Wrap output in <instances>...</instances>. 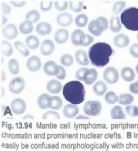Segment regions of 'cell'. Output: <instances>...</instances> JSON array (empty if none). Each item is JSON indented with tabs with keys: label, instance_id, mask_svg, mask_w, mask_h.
I'll list each match as a JSON object with an SVG mask.
<instances>
[{
	"label": "cell",
	"instance_id": "6da1fadb",
	"mask_svg": "<svg viewBox=\"0 0 138 151\" xmlns=\"http://www.w3.org/2000/svg\"><path fill=\"white\" fill-rule=\"evenodd\" d=\"M113 53V49L110 44L98 42L90 47L88 57L93 66L103 68L109 63L110 57Z\"/></svg>",
	"mask_w": 138,
	"mask_h": 151
},
{
	"label": "cell",
	"instance_id": "7a4b0ae2",
	"mask_svg": "<svg viewBox=\"0 0 138 151\" xmlns=\"http://www.w3.org/2000/svg\"><path fill=\"white\" fill-rule=\"evenodd\" d=\"M63 95L66 101L71 104H81L85 99L84 86L78 81H70L63 86Z\"/></svg>",
	"mask_w": 138,
	"mask_h": 151
},
{
	"label": "cell",
	"instance_id": "3957f363",
	"mask_svg": "<svg viewBox=\"0 0 138 151\" xmlns=\"http://www.w3.org/2000/svg\"><path fill=\"white\" fill-rule=\"evenodd\" d=\"M122 24L129 30L138 31V8L131 6L122 11L120 15Z\"/></svg>",
	"mask_w": 138,
	"mask_h": 151
},
{
	"label": "cell",
	"instance_id": "277c9868",
	"mask_svg": "<svg viewBox=\"0 0 138 151\" xmlns=\"http://www.w3.org/2000/svg\"><path fill=\"white\" fill-rule=\"evenodd\" d=\"M102 110L101 103L98 101H86L83 106L84 113L89 116H96L100 114Z\"/></svg>",
	"mask_w": 138,
	"mask_h": 151
},
{
	"label": "cell",
	"instance_id": "5b68a950",
	"mask_svg": "<svg viewBox=\"0 0 138 151\" xmlns=\"http://www.w3.org/2000/svg\"><path fill=\"white\" fill-rule=\"evenodd\" d=\"M25 86L24 79L21 77H16L10 81L9 84V88L10 91L12 93L19 94L24 90Z\"/></svg>",
	"mask_w": 138,
	"mask_h": 151
},
{
	"label": "cell",
	"instance_id": "8992f818",
	"mask_svg": "<svg viewBox=\"0 0 138 151\" xmlns=\"http://www.w3.org/2000/svg\"><path fill=\"white\" fill-rule=\"evenodd\" d=\"M103 78L109 84H114L118 82L119 78L118 71L114 67L109 66L105 70Z\"/></svg>",
	"mask_w": 138,
	"mask_h": 151
},
{
	"label": "cell",
	"instance_id": "52a82bcc",
	"mask_svg": "<svg viewBox=\"0 0 138 151\" xmlns=\"http://www.w3.org/2000/svg\"><path fill=\"white\" fill-rule=\"evenodd\" d=\"M11 110L16 115H21L24 113L27 109L26 103L21 98L14 99L10 105Z\"/></svg>",
	"mask_w": 138,
	"mask_h": 151
},
{
	"label": "cell",
	"instance_id": "ba28073f",
	"mask_svg": "<svg viewBox=\"0 0 138 151\" xmlns=\"http://www.w3.org/2000/svg\"><path fill=\"white\" fill-rule=\"evenodd\" d=\"M88 30L91 34L95 36H101L102 32L104 31L103 25L97 19H93L90 22L88 26Z\"/></svg>",
	"mask_w": 138,
	"mask_h": 151
},
{
	"label": "cell",
	"instance_id": "9c48e42d",
	"mask_svg": "<svg viewBox=\"0 0 138 151\" xmlns=\"http://www.w3.org/2000/svg\"><path fill=\"white\" fill-rule=\"evenodd\" d=\"M2 34L4 37L7 40H13L17 36L19 32L16 25L10 23L3 29Z\"/></svg>",
	"mask_w": 138,
	"mask_h": 151
},
{
	"label": "cell",
	"instance_id": "30bf717a",
	"mask_svg": "<svg viewBox=\"0 0 138 151\" xmlns=\"http://www.w3.org/2000/svg\"><path fill=\"white\" fill-rule=\"evenodd\" d=\"M43 70L47 75L54 76H56L59 73L60 67L55 62L49 60L44 64Z\"/></svg>",
	"mask_w": 138,
	"mask_h": 151
},
{
	"label": "cell",
	"instance_id": "8fae6325",
	"mask_svg": "<svg viewBox=\"0 0 138 151\" xmlns=\"http://www.w3.org/2000/svg\"><path fill=\"white\" fill-rule=\"evenodd\" d=\"M86 34L80 29L75 30L71 34V42L75 46H82L85 39Z\"/></svg>",
	"mask_w": 138,
	"mask_h": 151
},
{
	"label": "cell",
	"instance_id": "7c38bea8",
	"mask_svg": "<svg viewBox=\"0 0 138 151\" xmlns=\"http://www.w3.org/2000/svg\"><path fill=\"white\" fill-rule=\"evenodd\" d=\"M27 66L32 72H36L41 69L42 63L40 58L36 56H32L29 58L27 62Z\"/></svg>",
	"mask_w": 138,
	"mask_h": 151
},
{
	"label": "cell",
	"instance_id": "4fadbf2b",
	"mask_svg": "<svg viewBox=\"0 0 138 151\" xmlns=\"http://www.w3.org/2000/svg\"><path fill=\"white\" fill-rule=\"evenodd\" d=\"M55 44L50 40H44L41 45L40 50L41 54L44 56H49L53 53L55 50Z\"/></svg>",
	"mask_w": 138,
	"mask_h": 151
},
{
	"label": "cell",
	"instance_id": "5bb4252c",
	"mask_svg": "<svg viewBox=\"0 0 138 151\" xmlns=\"http://www.w3.org/2000/svg\"><path fill=\"white\" fill-rule=\"evenodd\" d=\"M113 42L114 44L116 47L123 48L127 47L129 45L130 40L127 35L120 34L114 37Z\"/></svg>",
	"mask_w": 138,
	"mask_h": 151
},
{
	"label": "cell",
	"instance_id": "9a60e30c",
	"mask_svg": "<svg viewBox=\"0 0 138 151\" xmlns=\"http://www.w3.org/2000/svg\"><path fill=\"white\" fill-rule=\"evenodd\" d=\"M79 111V107L76 105L67 104L63 108V113L67 118H73L78 114Z\"/></svg>",
	"mask_w": 138,
	"mask_h": 151
},
{
	"label": "cell",
	"instance_id": "2e32d148",
	"mask_svg": "<svg viewBox=\"0 0 138 151\" xmlns=\"http://www.w3.org/2000/svg\"><path fill=\"white\" fill-rule=\"evenodd\" d=\"M57 23L62 27H68L71 25L73 22V17L69 13H61L57 16Z\"/></svg>",
	"mask_w": 138,
	"mask_h": 151
},
{
	"label": "cell",
	"instance_id": "e0dca14e",
	"mask_svg": "<svg viewBox=\"0 0 138 151\" xmlns=\"http://www.w3.org/2000/svg\"><path fill=\"white\" fill-rule=\"evenodd\" d=\"M62 89V85L60 82L56 79L49 81L47 84V90L52 94H58Z\"/></svg>",
	"mask_w": 138,
	"mask_h": 151
},
{
	"label": "cell",
	"instance_id": "ac0fdd59",
	"mask_svg": "<svg viewBox=\"0 0 138 151\" xmlns=\"http://www.w3.org/2000/svg\"><path fill=\"white\" fill-rule=\"evenodd\" d=\"M51 96L47 93H43L39 96L38 98L37 104L38 106L43 110H46L50 108Z\"/></svg>",
	"mask_w": 138,
	"mask_h": 151
},
{
	"label": "cell",
	"instance_id": "d6986e66",
	"mask_svg": "<svg viewBox=\"0 0 138 151\" xmlns=\"http://www.w3.org/2000/svg\"><path fill=\"white\" fill-rule=\"evenodd\" d=\"M76 62L82 66H86L89 64L90 61L86 52L84 50L79 49L75 54Z\"/></svg>",
	"mask_w": 138,
	"mask_h": 151
},
{
	"label": "cell",
	"instance_id": "ffe728a7",
	"mask_svg": "<svg viewBox=\"0 0 138 151\" xmlns=\"http://www.w3.org/2000/svg\"><path fill=\"white\" fill-rule=\"evenodd\" d=\"M69 32L65 29H60L55 34V40L58 44H64L68 40Z\"/></svg>",
	"mask_w": 138,
	"mask_h": 151
},
{
	"label": "cell",
	"instance_id": "44dd1931",
	"mask_svg": "<svg viewBox=\"0 0 138 151\" xmlns=\"http://www.w3.org/2000/svg\"><path fill=\"white\" fill-rule=\"evenodd\" d=\"M36 31L41 36L50 34L52 32L51 25L47 22H41L36 27Z\"/></svg>",
	"mask_w": 138,
	"mask_h": 151
},
{
	"label": "cell",
	"instance_id": "7402d4cb",
	"mask_svg": "<svg viewBox=\"0 0 138 151\" xmlns=\"http://www.w3.org/2000/svg\"><path fill=\"white\" fill-rule=\"evenodd\" d=\"M122 78L126 82H131L134 80L135 78V72L129 67L124 68L121 71Z\"/></svg>",
	"mask_w": 138,
	"mask_h": 151
},
{
	"label": "cell",
	"instance_id": "603a6c76",
	"mask_svg": "<svg viewBox=\"0 0 138 151\" xmlns=\"http://www.w3.org/2000/svg\"><path fill=\"white\" fill-rule=\"evenodd\" d=\"M111 116L112 119H125L126 117L122 107L119 105L114 106L111 111Z\"/></svg>",
	"mask_w": 138,
	"mask_h": 151
},
{
	"label": "cell",
	"instance_id": "cb8c5ba5",
	"mask_svg": "<svg viewBox=\"0 0 138 151\" xmlns=\"http://www.w3.org/2000/svg\"><path fill=\"white\" fill-rule=\"evenodd\" d=\"M107 90V86L105 82L100 81L93 86V91L97 96H103Z\"/></svg>",
	"mask_w": 138,
	"mask_h": 151
},
{
	"label": "cell",
	"instance_id": "d4e9b609",
	"mask_svg": "<svg viewBox=\"0 0 138 151\" xmlns=\"http://www.w3.org/2000/svg\"><path fill=\"white\" fill-rule=\"evenodd\" d=\"M122 29L120 19L118 16H112L110 20V30L114 33L119 32Z\"/></svg>",
	"mask_w": 138,
	"mask_h": 151
},
{
	"label": "cell",
	"instance_id": "484cf974",
	"mask_svg": "<svg viewBox=\"0 0 138 151\" xmlns=\"http://www.w3.org/2000/svg\"><path fill=\"white\" fill-rule=\"evenodd\" d=\"M98 73L97 70L94 69H88L84 78V83L86 85H90L94 83L97 79Z\"/></svg>",
	"mask_w": 138,
	"mask_h": 151
},
{
	"label": "cell",
	"instance_id": "4316f807",
	"mask_svg": "<svg viewBox=\"0 0 138 151\" xmlns=\"http://www.w3.org/2000/svg\"><path fill=\"white\" fill-rule=\"evenodd\" d=\"M19 29L22 34H29L34 30V25L32 22L26 20L20 24Z\"/></svg>",
	"mask_w": 138,
	"mask_h": 151
},
{
	"label": "cell",
	"instance_id": "83f0119b",
	"mask_svg": "<svg viewBox=\"0 0 138 151\" xmlns=\"http://www.w3.org/2000/svg\"><path fill=\"white\" fill-rule=\"evenodd\" d=\"M26 45L30 49L34 50L36 49L40 44V40L37 36L34 35L28 36L25 39Z\"/></svg>",
	"mask_w": 138,
	"mask_h": 151
},
{
	"label": "cell",
	"instance_id": "f1b7e54d",
	"mask_svg": "<svg viewBox=\"0 0 138 151\" xmlns=\"http://www.w3.org/2000/svg\"><path fill=\"white\" fill-rule=\"evenodd\" d=\"M1 52L5 56H12L14 52L13 45L9 42L6 41H3L1 44Z\"/></svg>",
	"mask_w": 138,
	"mask_h": 151
},
{
	"label": "cell",
	"instance_id": "f546056e",
	"mask_svg": "<svg viewBox=\"0 0 138 151\" xmlns=\"http://www.w3.org/2000/svg\"><path fill=\"white\" fill-rule=\"evenodd\" d=\"M134 101V97L129 93H123L118 97V102L123 105H128L131 104Z\"/></svg>",
	"mask_w": 138,
	"mask_h": 151
},
{
	"label": "cell",
	"instance_id": "4dcf8cb0",
	"mask_svg": "<svg viewBox=\"0 0 138 151\" xmlns=\"http://www.w3.org/2000/svg\"><path fill=\"white\" fill-rule=\"evenodd\" d=\"M8 69L10 72L13 75H17L19 71V62L15 59H11L9 60L8 64Z\"/></svg>",
	"mask_w": 138,
	"mask_h": 151
},
{
	"label": "cell",
	"instance_id": "1f68e13d",
	"mask_svg": "<svg viewBox=\"0 0 138 151\" xmlns=\"http://www.w3.org/2000/svg\"><path fill=\"white\" fill-rule=\"evenodd\" d=\"M63 106L62 99L57 96H53L51 97L50 109L55 110H60Z\"/></svg>",
	"mask_w": 138,
	"mask_h": 151
},
{
	"label": "cell",
	"instance_id": "d6a6232c",
	"mask_svg": "<svg viewBox=\"0 0 138 151\" xmlns=\"http://www.w3.org/2000/svg\"><path fill=\"white\" fill-rule=\"evenodd\" d=\"M40 18V14L36 10H32L27 13L25 16L26 20L32 22V23L37 22Z\"/></svg>",
	"mask_w": 138,
	"mask_h": 151
},
{
	"label": "cell",
	"instance_id": "836d02e7",
	"mask_svg": "<svg viewBox=\"0 0 138 151\" xmlns=\"http://www.w3.org/2000/svg\"><path fill=\"white\" fill-rule=\"evenodd\" d=\"M14 45L23 56L28 57L30 55V51L28 48L21 42L16 41L14 43Z\"/></svg>",
	"mask_w": 138,
	"mask_h": 151
},
{
	"label": "cell",
	"instance_id": "e575fe53",
	"mask_svg": "<svg viewBox=\"0 0 138 151\" xmlns=\"http://www.w3.org/2000/svg\"><path fill=\"white\" fill-rule=\"evenodd\" d=\"M88 17L84 14H82L76 16L75 18V23L79 28H83L88 24Z\"/></svg>",
	"mask_w": 138,
	"mask_h": 151
},
{
	"label": "cell",
	"instance_id": "d590c367",
	"mask_svg": "<svg viewBox=\"0 0 138 151\" xmlns=\"http://www.w3.org/2000/svg\"><path fill=\"white\" fill-rule=\"evenodd\" d=\"M74 60L73 57L69 54H64L60 58V63L66 67L71 66Z\"/></svg>",
	"mask_w": 138,
	"mask_h": 151
},
{
	"label": "cell",
	"instance_id": "8d00e7d4",
	"mask_svg": "<svg viewBox=\"0 0 138 151\" xmlns=\"http://www.w3.org/2000/svg\"><path fill=\"white\" fill-rule=\"evenodd\" d=\"M105 100L108 104H114L118 101V97L113 91H109L105 94Z\"/></svg>",
	"mask_w": 138,
	"mask_h": 151
},
{
	"label": "cell",
	"instance_id": "74e56055",
	"mask_svg": "<svg viewBox=\"0 0 138 151\" xmlns=\"http://www.w3.org/2000/svg\"><path fill=\"white\" fill-rule=\"evenodd\" d=\"M83 7V2L82 1H70V8L73 12L79 13L82 10Z\"/></svg>",
	"mask_w": 138,
	"mask_h": 151
},
{
	"label": "cell",
	"instance_id": "f35d334b",
	"mask_svg": "<svg viewBox=\"0 0 138 151\" xmlns=\"http://www.w3.org/2000/svg\"><path fill=\"white\" fill-rule=\"evenodd\" d=\"M126 6L125 2L124 1H116L114 3L112 11L115 15L119 14Z\"/></svg>",
	"mask_w": 138,
	"mask_h": 151
},
{
	"label": "cell",
	"instance_id": "ab89813d",
	"mask_svg": "<svg viewBox=\"0 0 138 151\" xmlns=\"http://www.w3.org/2000/svg\"><path fill=\"white\" fill-rule=\"evenodd\" d=\"M42 119L43 120L57 119H60L59 113L53 111H49L44 113L42 116Z\"/></svg>",
	"mask_w": 138,
	"mask_h": 151
},
{
	"label": "cell",
	"instance_id": "60d3db41",
	"mask_svg": "<svg viewBox=\"0 0 138 151\" xmlns=\"http://www.w3.org/2000/svg\"><path fill=\"white\" fill-rule=\"evenodd\" d=\"M126 113L131 116H138V107L135 105H128L125 107Z\"/></svg>",
	"mask_w": 138,
	"mask_h": 151
},
{
	"label": "cell",
	"instance_id": "b9f144b4",
	"mask_svg": "<svg viewBox=\"0 0 138 151\" xmlns=\"http://www.w3.org/2000/svg\"><path fill=\"white\" fill-rule=\"evenodd\" d=\"M55 6L58 11H64L67 9L68 3L66 1H56L55 2Z\"/></svg>",
	"mask_w": 138,
	"mask_h": 151
},
{
	"label": "cell",
	"instance_id": "7bdbcfd3",
	"mask_svg": "<svg viewBox=\"0 0 138 151\" xmlns=\"http://www.w3.org/2000/svg\"><path fill=\"white\" fill-rule=\"evenodd\" d=\"M88 69L86 68H80L75 73V78L79 81H84Z\"/></svg>",
	"mask_w": 138,
	"mask_h": 151
},
{
	"label": "cell",
	"instance_id": "ee69618b",
	"mask_svg": "<svg viewBox=\"0 0 138 151\" xmlns=\"http://www.w3.org/2000/svg\"><path fill=\"white\" fill-rule=\"evenodd\" d=\"M52 2L51 1H42L40 3V8L43 12H47L51 9Z\"/></svg>",
	"mask_w": 138,
	"mask_h": 151
},
{
	"label": "cell",
	"instance_id": "f6af8a7d",
	"mask_svg": "<svg viewBox=\"0 0 138 151\" xmlns=\"http://www.w3.org/2000/svg\"><path fill=\"white\" fill-rule=\"evenodd\" d=\"M129 52L133 57L138 58V43L132 44L129 48Z\"/></svg>",
	"mask_w": 138,
	"mask_h": 151
},
{
	"label": "cell",
	"instance_id": "bcb514c9",
	"mask_svg": "<svg viewBox=\"0 0 138 151\" xmlns=\"http://www.w3.org/2000/svg\"><path fill=\"white\" fill-rule=\"evenodd\" d=\"M94 41V38L92 37L88 34H86L85 36V39L83 44H82V46L83 47H88Z\"/></svg>",
	"mask_w": 138,
	"mask_h": 151
},
{
	"label": "cell",
	"instance_id": "7dc6e473",
	"mask_svg": "<svg viewBox=\"0 0 138 151\" xmlns=\"http://www.w3.org/2000/svg\"><path fill=\"white\" fill-rule=\"evenodd\" d=\"M59 67H60L59 73L56 76L57 78L60 80H64L66 77V71L63 66H59Z\"/></svg>",
	"mask_w": 138,
	"mask_h": 151
},
{
	"label": "cell",
	"instance_id": "c3c4849f",
	"mask_svg": "<svg viewBox=\"0 0 138 151\" xmlns=\"http://www.w3.org/2000/svg\"><path fill=\"white\" fill-rule=\"evenodd\" d=\"M97 19L101 22V24L103 27L104 31L106 30L109 27V22H108V20L106 18H105L103 16H99Z\"/></svg>",
	"mask_w": 138,
	"mask_h": 151
},
{
	"label": "cell",
	"instance_id": "681fc988",
	"mask_svg": "<svg viewBox=\"0 0 138 151\" xmlns=\"http://www.w3.org/2000/svg\"><path fill=\"white\" fill-rule=\"evenodd\" d=\"M2 10L3 14H4L6 15H8L11 12L12 8L8 4L4 3V2H2Z\"/></svg>",
	"mask_w": 138,
	"mask_h": 151
},
{
	"label": "cell",
	"instance_id": "f907efd6",
	"mask_svg": "<svg viewBox=\"0 0 138 151\" xmlns=\"http://www.w3.org/2000/svg\"><path fill=\"white\" fill-rule=\"evenodd\" d=\"M129 91L133 94H138V83L137 82L133 83L129 85Z\"/></svg>",
	"mask_w": 138,
	"mask_h": 151
},
{
	"label": "cell",
	"instance_id": "816d5d0a",
	"mask_svg": "<svg viewBox=\"0 0 138 151\" xmlns=\"http://www.w3.org/2000/svg\"><path fill=\"white\" fill-rule=\"evenodd\" d=\"M10 3L15 7H23L26 4L25 1H10Z\"/></svg>",
	"mask_w": 138,
	"mask_h": 151
},
{
	"label": "cell",
	"instance_id": "f5cc1de1",
	"mask_svg": "<svg viewBox=\"0 0 138 151\" xmlns=\"http://www.w3.org/2000/svg\"><path fill=\"white\" fill-rule=\"evenodd\" d=\"M90 119V117L86 116H84V115H82V114H80V115H79V116H77V117L75 118V119L76 120H88Z\"/></svg>",
	"mask_w": 138,
	"mask_h": 151
},
{
	"label": "cell",
	"instance_id": "db71d44e",
	"mask_svg": "<svg viewBox=\"0 0 138 151\" xmlns=\"http://www.w3.org/2000/svg\"><path fill=\"white\" fill-rule=\"evenodd\" d=\"M34 116L31 114H27L22 118V119L23 120H34Z\"/></svg>",
	"mask_w": 138,
	"mask_h": 151
},
{
	"label": "cell",
	"instance_id": "11a10c76",
	"mask_svg": "<svg viewBox=\"0 0 138 151\" xmlns=\"http://www.w3.org/2000/svg\"><path fill=\"white\" fill-rule=\"evenodd\" d=\"M7 21H8L7 18L4 15H2V25H3L4 24H5Z\"/></svg>",
	"mask_w": 138,
	"mask_h": 151
},
{
	"label": "cell",
	"instance_id": "9f6ffc18",
	"mask_svg": "<svg viewBox=\"0 0 138 151\" xmlns=\"http://www.w3.org/2000/svg\"><path fill=\"white\" fill-rule=\"evenodd\" d=\"M6 79V73L2 70V82H3L5 81Z\"/></svg>",
	"mask_w": 138,
	"mask_h": 151
},
{
	"label": "cell",
	"instance_id": "6f0895ef",
	"mask_svg": "<svg viewBox=\"0 0 138 151\" xmlns=\"http://www.w3.org/2000/svg\"><path fill=\"white\" fill-rule=\"evenodd\" d=\"M135 71H136V73H137L138 74V64L137 65L136 67H135Z\"/></svg>",
	"mask_w": 138,
	"mask_h": 151
},
{
	"label": "cell",
	"instance_id": "680465c9",
	"mask_svg": "<svg viewBox=\"0 0 138 151\" xmlns=\"http://www.w3.org/2000/svg\"><path fill=\"white\" fill-rule=\"evenodd\" d=\"M2 97H3V96H4V92H3V88H2Z\"/></svg>",
	"mask_w": 138,
	"mask_h": 151
},
{
	"label": "cell",
	"instance_id": "91938a15",
	"mask_svg": "<svg viewBox=\"0 0 138 151\" xmlns=\"http://www.w3.org/2000/svg\"><path fill=\"white\" fill-rule=\"evenodd\" d=\"M137 40L138 41V33L137 34Z\"/></svg>",
	"mask_w": 138,
	"mask_h": 151
},
{
	"label": "cell",
	"instance_id": "94428289",
	"mask_svg": "<svg viewBox=\"0 0 138 151\" xmlns=\"http://www.w3.org/2000/svg\"><path fill=\"white\" fill-rule=\"evenodd\" d=\"M137 82H138V81H137Z\"/></svg>",
	"mask_w": 138,
	"mask_h": 151
}]
</instances>
